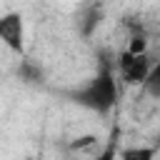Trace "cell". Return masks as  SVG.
<instances>
[{
  "label": "cell",
  "instance_id": "cell-1",
  "mask_svg": "<svg viewBox=\"0 0 160 160\" xmlns=\"http://www.w3.org/2000/svg\"><path fill=\"white\" fill-rule=\"evenodd\" d=\"M70 98L95 112H108L115 102H118V82L115 75L110 70H102L98 78H92L88 85H82L80 90L70 92Z\"/></svg>",
  "mask_w": 160,
  "mask_h": 160
},
{
  "label": "cell",
  "instance_id": "cell-2",
  "mask_svg": "<svg viewBox=\"0 0 160 160\" xmlns=\"http://www.w3.org/2000/svg\"><path fill=\"white\" fill-rule=\"evenodd\" d=\"M152 68H155V65H152V60L148 58V52H145V55H130V52L122 50L120 58H118L120 78H122L128 85H142Z\"/></svg>",
  "mask_w": 160,
  "mask_h": 160
},
{
  "label": "cell",
  "instance_id": "cell-3",
  "mask_svg": "<svg viewBox=\"0 0 160 160\" xmlns=\"http://www.w3.org/2000/svg\"><path fill=\"white\" fill-rule=\"evenodd\" d=\"M0 42L18 55L25 52V22L20 12L0 15Z\"/></svg>",
  "mask_w": 160,
  "mask_h": 160
},
{
  "label": "cell",
  "instance_id": "cell-4",
  "mask_svg": "<svg viewBox=\"0 0 160 160\" xmlns=\"http://www.w3.org/2000/svg\"><path fill=\"white\" fill-rule=\"evenodd\" d=\"M158 148H125L120 152V160H155Z\"/></svg>",
  "mask_w": 160,
  "mask_h": 160
},
{
  "label": "cell",
  "instance_id": "cell-5",
  "mask_svg": "<svg viewBox=\"0 0 160 160\" xmlns=\"http://www.w3.org/2000/svg\"><path fill=\"white\" fill-rule=\"evenodd\" d=\"M100 18H102V10L98 8V5H92V8H88V15L80 20V32L82 35H90L95 28H98V22H100Z\"/></svg>",
  "mask_w": 160,
  "mask_h": 160
},
{
  "label": "cell",
  "instance_id": "cell-6",
  "mask_svg": "<svg viewBox=\"0 0 160 160\" xmlns=\"http://www.w3.org/2000/svg\"><path fill=\"white\" fill-rule=\"evenodd\" d=\"M142 88H145V90H148L152 98H160V68H158V65L150 70V75L145 78Z\"/></svg>",
  "mask_w": 160,
  "mask_h": 160
},
{
  "label": "cell",
  "instance_id": "cell-7",
  "mask_svg": "<svg viewBox=\"0 0 160 160\" xmlns=\"http://www.w3.org/2000/svg\"><path fill=\"white\" fill-rule=\"evenodd\" d=\"M95 135H82V138H75L72 142H70V148L72 150H80V148H88V145H95Z\"/></svg>",
  "mask_w": 160,
  "mask_h": 160
},
{
  "label": "cell",
  "instance_id": "cell-8",
  "mask_svg": "<svg viewBox=\"0 0 160 160\" xmlns=\"http://www.w3.org/2000/svg\"><path fill=\"white\" fill-rule=\"evenodd\" d=\"M115 158H118V155H115V148L110 145V148H105V150H102L100 155H95L92 160H115Z\"/></svg>",
  "mask_w": 160,
  "mask_h": 160
}]
</instances>
